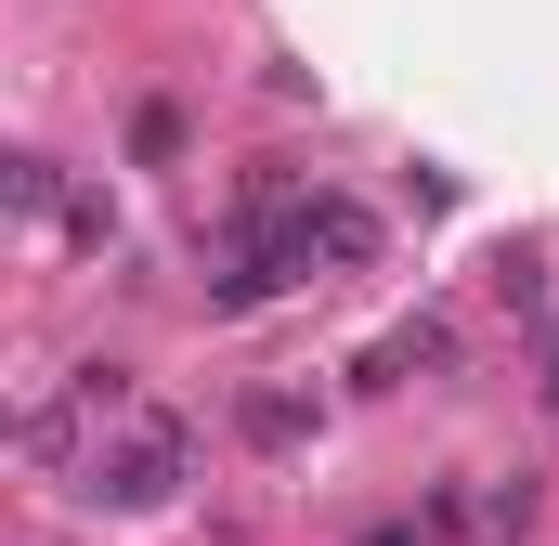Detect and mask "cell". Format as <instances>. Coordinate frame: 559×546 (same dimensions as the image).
Wrapping results in <instances>:
<instances>
[{
	"instance_id": "1",
	"label": "cell",
	"mask_w": 559,
	"mask_h": 546,
	"mask_svg": "<svg viewBox=\"0 0 559 546\" xmlns=\"http://www.w3.org/2000/svg\"><path fill=\"white\" fill-rule=\"evenodd\" d=\"M182 468H195L182 416H131V442H92V455H79V508L143 521V508H169V495H182Z\"/></svg>"
},
{
	"instance_id": "2",
	"label": "cell",
	"mask_w": 559,
	"mask_h": 546,
	"mask_svg": "<svg viewBox=\"0 0 559 546\" xmlns=\"http://www.w3.org/2000/svg\"><path fill=\"white\" fill-rule=\"evenodd\" d=\"M299 429H312V404H286V391H261V404H248V442H299Z\"/></svg>"
}]
</instances>
